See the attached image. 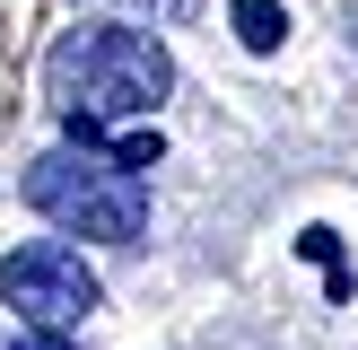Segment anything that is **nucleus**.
I'll return each mask as SVG.
<instances>
[{
    "instance_id": "obj_1",
    "label": "nucleus",
    "mask_w": 358,
    "mask_h": 350,
    "mask_svg": "<svg viewBox=\"0 0 358 350\" xmlns=\"http://www.w3.org/2000/svg\"><path fill=\"white\" fill-rule=\"evenodd\" d=\"M44 97L62 105L70 132H114V122H149L175 97V62L149 27H70L44 52Z\"/></svg>"
},
{
    "instance_id": "obj_2",
    "label": "nucleus",
    "mask_w": 358,
    "mask_h": 350,
    "mask_svg": "<svg viewBox=\"0 0 358 350\" xmlns=\"http://www.w3.org/2000/svg\"><path fill=\"white\" fill-rule=\"evenodd\" d=\"M17 192H27L62 237H96V245H140L149 237V184H140V167H122L114 140H96V132H70L62 149H44L17 175Z\"/></svg>"
},
{
    "instance_id": "obj_3",
    "label": "nucleus",
    "mask_w": 358,
    "mask_h": 350,
    "mask_svg": "<svg viewBox=\"0 0 358 350\" xmlns=\"http://www.w3.org/2000/svg\"><path fill=\"white\" fill-rule=\"evenodd\" d=\"M0 298L17 307V324H79V315L105 298V280L79 262V245L35 237V245H17V254L0 262Z\"/></svg>"
},
{
    "instance_id": "obj_4",
    "label": "nucleus",
    "mask_w": 358,
    "mask_h": 350,
    "mask_svg": "<svg viewBox=\"0 0 358 350\" xmlns=\"http://www.w3.org/2000/svg\"><path fill=\"white\" fill-rule=\"evenodd\" d=\"M227 27H236V44H245V52H280L289 18H280V0H236V9H227Z\"/></svg>"
},
{
    "instance_id": "obj_5",
    "label": "nucleus",
    "mask_w": 358,
    "mask_h": 350,
    "mask_svg": "<svg viewBox=\"0 0 358 350\" xmlns=\"http://www.w3.org/2000/svg\"><path fill=\"white\" fill-rule=\"evenodd\" d=\"M96 140H105V132H96ZM114 158H122V167H157V158H166V140L131 122V132H114Z\"/></svg>"
},
{
    "instance_id": "obj_6",
    "label": "nucleus",
    "mask_w": 358,
    "mask_h": 350,
    "mask_svg": "<svg viewBox=\"0 0 358 350\" xmlns=\"http://www.w3.org/2000/svg\"><path fill=\"white\" fill-rule=\"evenodd\" d=\"M0 350H79V342H70V324H27V332H9Z\"/></svg>"
},
{
    "instance_id": "obj_7",
    "label": "nucleus",
    "mask_w": 358,
    "mask_h": 350,
    "mask_svg": "<svg viewBox=\"0 0 358 350\" xmlns=\"http://www.w3.org/2000/svg\"><path fill=\"white\" fill-rule=\"evenodd\" d=\"M114 9H140V18H157V27H184L192 0H114Z\"/></svg>"
}]
</instances>
